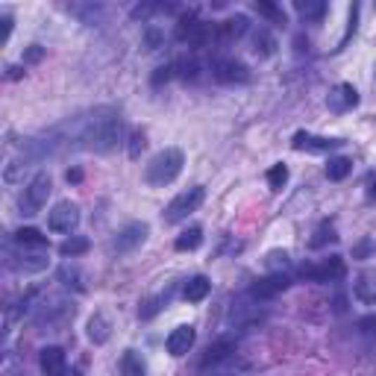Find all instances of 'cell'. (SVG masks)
I'll list each match as a JSON object with an SVG mask.
<instances>
[{
  "label": "cell",
  "mask_w": 376,
  "mask_h": 376,
  "mask_svg": "<svg viewBox=\"0 0 376 376\" xmlns=\"http://www.w3.org/2000/svg\"><path fill=\"white\" fill-rule=\"evenodd\" d=\"M253 53L261 56V59H268V56L276 53V39L271 36V30L259 27V30L253 32Z\"/></svg>",
  "instance_id": "obj_21"
},
{
  "label": "cell",
  "mask_w": 376,
  "mask_h": 376,
  "mask_svg": "<svg viewBox=\"0 0 376 376\" xmlns=\"http://www.w3.org/2000/svg\"><path fill=\"white\" fill-rule=\"evenodd\" d=\"M39 365H41V373L44 376H65V350L62 347H44L41 356H39Z\"/></svg>",
  "instance_id": "obj_16"
},
{
  "label": "cell",
  "mask_w": 376,
  "mask_h": 376,
  "mask_svg": "<svg viewBox=\"0 0 376 376\" xmlns=\"http://www.w3.org/2000/svg\"><path fill=\"white\" fill-rule=\"evenodd\" d=\"M291 285V276L288 273H271V276H265V280H256L253 285H250V297L253 300H271V297H276L280 291H285Z\"/></svg>",
  "instance_id": "obj_11"
},
{
  "label": "cell",
  "mask_w": 376,
  "mask_h": 376,
  "mask_svg": "<svg viewBox=\"0 0 376 376\" xmlns=\"http://www.w3.org/2000/svg\"><path fill=\"white\" fill-rule=\"evenodd\" d=\"M121 115L118 109L101 106L89 112L83 118H71L68 124L59 127L65 147H74V150H91V153H109L115 150L121 141Z\"/></svg>",
  "instance_id": "obj_1"
},
{
  "label": "cell",
  "mask_w": 376,
  "mask_h": 376,
  "mask_svg": "<svg viewBox=\"0 0 376 376\" xmlns=\"http://www.w3.org/2000/svg\"><path fill=\"white\" fill-rule=\"evenodd\" d=\"M109 335H112V326H109L106 315H101V312H97V315L89 320V338L94 341V344H106V341H109Z\"/></svg>",
  "instance_id": "obj_23"
},
{
  "label": "cell",
  "mask_w": 376,
  "mask_h": 376,
  "mask_svg": "<svg viewBox=\"0 0 376 376\" xmlns=\"http://www.w3.org/2000/svg\"><path fill=\"white\" fill-rule=\"evenodd\" d=\"M203 197H206V188H203V186H194V188H188V191H183V194H176V197L168 203V209L162 212V215H165V223L186 221L191 212H197V206L203 203Z\"/></svg>",
  "instance_id": "obj_6"
},
{
  "label": "cell",
  "mask_w": 376,
  "mask_h": 376,
  "mask_svg": "<svg viewBox=\"0 0 376 376\" xmlns=\"http://www.w3.org/2000/svg\"><path fill=\"white\" fill-rule=\"evenodd\" d=\"M326 103H330V109L332 112H347V109H353L356 103H358V91L350 86V83H341V86H335L332 91H330V97H326Z\"/></svg>",
  "instance_id": "obj_14"
},
{
  "label": "cell",
  "mask_w": 376,
  "mask_h": 376,
  "mask_svg": "<svg viewBox=\"0 0 376 376\" xmlns=\"http://www.w3.org/2000/svg\"><path fill=\"white\" fill-rule=\"evenodd\" d=\"M358 326H362L365 332H376V318H365V320H358Z\"/></svg>",
  "instance_id": "obj_40"
},
{
  "label": "cell",
  "mask_w": 376,
  "mask_h": 376,
  "mask_svg": "<svg viewBox=\"0 0 376 376\" xmlns=\"http://www.w3.org/2000/svg\"><path fill=\"white\" fill-rule=\"evenodd\" d=\"M15 244H21V247H30V250H47V235H41L39 230H32V226H24L12 235Z\"/></svg>",
  "instance_id": "obj_20"
},
{
  "label": "cell",
  "mask_w": 376,
  "mask_h": 376,
  "mask_svg": "<svg viewBox=\"0 0 376 376\" xmlns=\"http://www.w3.org/2000/svg\"><path fill=\"white\" fill-rule=\"evenodd\" d=\"M368 200H376V174L368 176Z\"/></svg>",
  "instance_id": "obj_39"
},
{
  "label": "cell",
  "mask_w": 376,
  "mask_h": 376,
  "mask_svg": "<svg viewBox=\"0 0 376 376\" xmlns=\"http://www.w3.org/2000/svg\"><path fill=\"white\" fill-rule=\"evenodd\" d=\"M356 297L362 303H376V273L373 271H365L362 276L356 280Z\"/></svg>",
  "instance_id": "obj_22"
},
{
  "label": "cell",
  "mask_w": 376,
  "mask_h": 376,
  "mask_svg": "<svg viewBox=\"0 0 376 376\" xmlns=\"http://www.w3.org/2000/svg\"><path fill=\"white\" fill-rule=\"evenodd\" d=\"M235 350H238L235 338H218L215 344H212V347L206 350V356H203L200 368H212V365H221V362H226V358H233V353H235Z\"/></svg>",
  "instance_id": "obj_15"
},
{
  "label": "cell",
  "mask_w": 376,
  "mask_h": 376,
  "mask_svg": "<svg viewBox=\"0 0 376 376\" xmlns=\"http://www.w3.org/2000/svg\"><path fill=\"white\" fill-rule=\"evenodd\" d=\"M174 36H176V41H183L188 47H203L209 39H215V27L206 24V21H197V12L188 9V12L179 15Z\"/></svg>",
  "instance_id": "obj_4"
},
{
  "label": "cell",
  "mask_w": 376,
  "mask_h": 376,
  "mask_svg": "<svg viewBox=\"0 0 376 376\" xmlns=\"http://www.w3.org/2000/svg\"><path fill=\"white\" fill-rule=\"evenodd\" d=\"M285 183H288V168H285V165H273V168L268 171V186H271L273 191H283Z\"/></svg>",
  "instance_id": "obj_33"
},
{
  "label": "cell",
  "mask_w": 376,
  "mask_h": 376,
  "mask_svg": "<svg viewBox=\"0 0 376 376\" xmlns=\"http://www.w3.org/2000/svg\"><path fill=\"white\" fill-rule=\"evenodd\" d=\"M147 233H150V226L141 223V221H133V223H127L124 230L112 238V253H133L136 247H141Z\"/></svg>",
  "instance_id": "obj_10"
},
{
  "label": "cell",
  "mask_w": 376,
  "mask_h": 376,
  "mask_svg": "<svg viewBox=\"0 0 376 376\" xmlns=\"http://www.w3.org/2000/svg\"><path fill=\"white\" fill-rule=\"evenodd\" d=\"M51 188H53L51 174H47V171H39V174L32 176L30 183L24 186L21 197H18V209H21V215H24V218H36L39 212L44 209L47 197H51Z\"/></svg>",
  "instance_id": "obj_3"
},
{
  "label": "cell",
  "mask_w": 376,
  "mask_h": 376,
  "mask_svg": "<svg viewBox=\"0 0 376 376\" xmlns=\"http://www.w3.org/2000/svg\"><path fill=\"white\" fill-rule=\"evenodd\" d=\"M171 294H174V288H168L165 294H159V297H150V300H147V303L138 309V315H141V318H153V315L159 312V309L171 300Z\"/></svg>",
  "instance_id": "obj_30"
},
{
  "label": "cell",
  "mask_w": 376,
  "mask_h": 376,
  "mask_svg": "<svg viewBox=\"0 0 376 376\" xmlns=\"http://www.w3.org/2000/svg\"><path fill=\"white\" fill-rule=\"evenodd\" d=\"M344 141L341 138H326V136H315V133H297L291 141L294 150H306V153H326V150H335Z\"/></svg>",
  "instance_id": "obj_12"
},
{
  "label": "cell",
  "mask_w": 376,
  "mask_h": 376,
  "mask_svg": "<svg viewBox=\"0 0 376 376\" xmlns=\"http://www.w3.org/2000/svg\"><path fill=\"white\" fill-rule=\"evenodd\" d=\"M297 276L309 283H335L344 276V261H341V256H330V259H323L320 265H303L297 271Z\"/></svg>",
  "instance_id": "obj_7"
},
{
  "label": "cell",
  "mask_w": 376,
  "mask_h": 376,
  "mask_svg": "<svg viewBox=\"0 0 376 376\" xmlns=\"http://www.w3.org/2000/svg\"><path fill=\"white\" fill-rule=\"evenodd\" d=\"M291 261H288V253L285 250H273V253H268V268L273 271V273H283L280 268H288Z\"/></svg>",
  "instance_id": "obj_34"
},
{
  "label": "cell",
  "mask_w": 376,
  "mask_h": 376,
  "mask_svg": "<svg viewBox=\"0 0 376 376\" xmlns=\"http://www.w3.org/2000/svg\"><path fill=\"white\" fill-rule=\"evenodd\" d=\"M200 244H203V230H200V226H191V230H186L183 235L174 241V247L179 253H186V250H197Z\"/></svg>",
  "instance_id": "obj_27"
},
{
  "label": "cell",
  "mask_w": 376,
  "mask_h": 376,
  "mask_svg": "<svg viewBox=\"0 0 376 376\" xmlns=\"http://www.w3.org/2000/svg\"><path fill=\"white\" fill-rule=\"evenodd\" d=\"M41 56H44V47H39V44H32L30 51L24 53V65H36V62H41Z\"/></svg>",
  "instance_id": "obj_36"
},
{
  "label": "cell",
  "mask_w": 376,
  "mask_h": 376,
  "mask_svg": "<svg viewBox=\"0 0 376 376\" xmlns=\"http://www.w3.org/2000/svg\"><path fill=\"white\" fill-rule=\"evenodd\" d=\"M47 250H30V247H21L15 244L12 238L6 241V265L15 268V271H24V273H39L47 268Z\"/></svg>",
  "instance_id": "obj_5"
},
{
  "label": "cell",
  "mask_w": 376,
  "mask_h": 376,
  "mask_svg": "<svg viewBox=\"0 0 376 376\" xmlns=\"http://www.w3.org/2000/svg\"><path fill=\"white\" fill-rule=\"evenodd\" d=\"M121 373L124 376H144V362H141V356L136 350H127L124 358H121Z\"/></svg>",
  "instance_id": "obj_28"
},
{
  "label": "cell",
  "mask_w": 376,
  "mask_h": 376,
  "mask_svg": "<svg viewBox=\"0 0 376 376\" xmlns=\"http://www.w3.org/2000/svg\"><path fill=\"white\" fill-rule=\"evenodd\" d=\"M89 247H91V244H89L86 235H71L68 241H62V244H59V253H62L65 259H77V256H83Z\"/></svg>",
  "instance_id": "obj_26"
},
{
  "label": "cell",
  "mask_w": 376,
  "mask_h": 376,
  "mask_svg": "<svg viewBox=\"0 0 376 376\" xmlns=\"http://www.w3.org/2000/svg\"><path fill=\"white\" fill-rule=\"evenodd\" d=\"M294 9L306 24H320L326 15V4L323 0H294Z\"/></svg>",
  "instance_id": "obj_19"
},
{
  "label": "cell",
  "mask_w": 376,
  "mask_h": 376,
  "mask_svg": "<svg viewBox=\"0 0 376 376\" xmlns=\"http://www.w3.org/2000/svg\"><path fill=\"white\" fill-rule=\"evenodd\" d=\"M144 133H133L129 136V159H138V153L144 150Z\"/></svg>",
  "instance_id": "obj_35"
},
{
  "label": "cell",
  "mask_w": 376,
  "mask_h": 376,
  "mask_svg": "<svg viewBox=\"0 0 376 376\" xmlns=\"http://www.w3.org/2000/svg\"><path fill=\"white\" fill-rule=\"evenodd\" d=\"M212 77L223 86H244L250 83V68L238 59H215L212 62Z\"/></svg>",
  "instance_id": "obj_9"
},
{
  "label": "cell",
  "mask_w": 376,
  "mask_h": 376,
  "mask_svg": "<svg viewBox=\"0 0 376 376\" xmlns=\"http://www.w3.org/2000/svg\"><path fill=\"white\" fill-rule=\"evenodd\" d=\"M332 241H338L335 226H332V221H323L318 230H315V235L309 238V247H312V250H320V247H326V244H332Z\"/></svg>",
  "instance_id": "obj_25"
},
{
  "label": "cell",
  "mask_w": 376,
  "mask_h": 376,
  "mask_svg": "<svg viewBox=\"0 0 376 376\" xmlns=\"http://www.w3.org/2000/svg\"><path fill=\"white\" fill-rule=\"evenodd\" d=\"M247 30H250L247 15H233V18H226V21L215 24V39H218L221 44H233V41H238Z\"/></svg>",
  "instance_id": "obj_13"
},
{
  "label": "cell",
  "mask_w": 376,
  "mask_h": 376,
  "mask_svg": "<svg viewBox=\"0 0 376 376\" xmlns=\"http://www.w3.org/2000/svg\"><path fill=\"white\" fill-rule=\"evenodd\" d=\"M174 77V65H162V68L153 74V86H159L162 79H171Z\"/></svg>",
  "instance_id": "obj_37"
},
{
  "label": "cell",
  "mask_w": 376,
  "mask_h": 376,
  "mask_svg": "<svg viewBox=\"0 0 376 376\" xmlns=\"http://www.w3.org/2000/svg\"><path fill=\"white\" fill-rule=\"evenodd\" d=\"M218 376H235V373H218Z\"/></svg>",
  "instance_id": "obj_43"
},
{
  "label": "cell",
  "mask_w": 376,
  "mask_h": 376,
  "mask_svg": "<svg viewBox=\"0 0 376 376\" xmlns=\"http://www.w3.org/2000/svg\"><path fill=\"white\" fill-rule=\"evenodd\" d=\"M197 71H200L197 59H179V62H174V77H183V79H197Z\"/></svg>",
  "instance_id": "obj_31"
},
{
  "label": "cell",
  "mask_w": 376,
  "mask_h": 376,
  "mask_svg": "<svg viewBox=\"0 0 376 376\" xmlns=\"http://www.w3.org/2000/svg\"><path fill=\"white\" fill-rule=\"evenodd\" d=\"M350 171H353V162L347 156H335V159H330V165H326V176L335 179V183L338 179H344Z\"/></svg>",
  "instance_id": "obj_29"
},
{
  "label": "cell",
  "mask_w": 376,
  "mask_h": 376,
  "mask_svg": "<svg viewBox=\"0 0 376 376\" xmlns=\"http://www.w3.org/2000/svg\"><path fill=\"white\" fill-rule=\"evenodd\" d=\"M183 165H186L183 150H179V147H165V150H159L150 159V165L144 171V179L150 186H171L174 179L183 174Z\"/></svg>",
  "instance_id": "obj_2"
},
{
  "label": "cell",
  "mask_w": 376,
  "mask_h": 376,
  "mask_svg": "<svg viewBox=\"0 0 376 376\" xmlns=\"http://www.w3.org/2000/svg\"><path fill=\"white\" fill-rule=\"evenodd\" d=\"M79 179H83V174H79V171H68V183H79Z\"/></svg>",
  "instance_id": "obj_42"
},
{
  "label": "cell",
  "mask_w": 376,
  "mask_h": 376,
  "mask_svg": "<svg viewBox=\"0 0 376 376\" xmlns=\"http://www.w3.org/2000/svg\"><path fill=\"white\" fill-rule=\"evenodd\" d=\"M147 44H150V51H153V47L159 44V32H156V30H150V32H147Z\"/></svg>",
  "instance_id": "obj_41"
},
{
  "label": "cell",
  "mask_w": 376,
  "mask_h": 376,
  "mask_svg": "<svg viewBox=\"0 0 376 376\" xmlns=\"http://www.w3.org/2000/svg\"><path fill=\"white\" fill-rule=\"evenodd\" d=\"M256 12L265 15V18L273 21V24H285V12L280 6H273V4H265V0H259V4H256Z\"/></svg>",
  "instance_id": "obj_32"
},
{
  "label": "cell",
  "mask_w": 376,
  "mask_h": 376,
  "mask_svg": "<svg viewBox=\"0 0 376 376\" xmlns=\"http://www.w3.org/2000/svg\"><path fill=\"white\" fill-rule=\"evenodd\" d=\"M209 288H212V283L206 280V276H191V280L186 283V291H183V297L188 300V303H200L206 294H209Z\"/></svg>",
  "instance_id": "obj_24"
},
{
  "label": "cell",
  "mask_w": 376,
  "mask_h": 376,
  "mask_svg": "<svg viewBox=\"0 0 376 376\" xmlns=\"http://www.w3.org/2000/svg\"><path fill=\"white\" fill-rule=\"evenodd\" d=\"M47 226H51V233H62V235H71L77 226H79V206L71 203V200H62L51 209V215H47Z\"/></svg>",
  "instance_id": "obj_8"
},
{
  "label": "cell",
  "mask_w": 376,
  "mask_h": 376,
  "mask_svg": "<svg viewBox=\"0 0 376 376\" xmlns=\"http://www.w3.org/2000/svg\"><path fill=\"white\" fill-rule=\"evenodd\" d=\"M165 347L171 356H186L194 347V326H176V330L168 335Z\"/></svg>",
  "instance_id": "obj_17"
},
{
  "label": "cell",
  "mask_w": 376,
  "mask_h": 376,
  "mask_svg": "<svg viewBox=\"0 0 376 376\" xmlns=\"http://www.w3.org/2000/svg\"><path fill=\"white\" fill-rule=\"evenodd\" d=\"M261 309H259V300H253L250 294H247V300H238V303H233V320L238 323V326H250V323H256V320H261Z\"/></svg>",
  "instance_id": "obj_18"
},
{
  "label": "cell",
  "mask_w": 376,
  "mask_h": 376,
  "mask_svg": "<svg viewBox=\"0 0 376 376\" xmlns=\"http://www.w3.org/2000/svg\"><path fill=\"white\" fill-rule=\"evenodd\" d=\"M370 250H373V241H370V238H365V241H362V244H358V247L353 250V256H356V259H365Z\"/></svg>",
  "instance_id": "obj_38"
}]
</instances>
